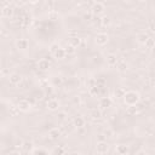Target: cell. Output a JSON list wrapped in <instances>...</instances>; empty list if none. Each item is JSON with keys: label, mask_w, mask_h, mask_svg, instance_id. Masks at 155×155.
Returning a JSON list of instances; mask_svg holds the SVG:
<instances>
[{"label": "cell", "mask_w": 155, "mask_h": 155, "mask_svg": "<svg viewBox=\"0 0 155 155\" xmlns=\"http://www.w3.org/2000/svg\"><path fill=\"white\" fill-rule=\"evenodd\" d=\"M122 99H124V103L126 105H136L140 101V96L136 91H126Z\"/></svg>", "instance_id": "1"}, {"label": "cell", "mask_w": 155, "mask_h": 155, "mask_svg": "<svg viewBox=\"0 0 155 155\" xmlns=\"http://www.w3.org/2000/svg\"><path fill=\"white\" fill-rule=\"evenodd\" d=\"M109 40V36L107 33H98L96 34L94 36V42L98 45V46H104Z\"/></svg>", "instance_id": "2"}, {"label": "cell", "mask_w": 155, "mask_h": 155, "mask_svg": "<svg viewBox=\"0 0 155 155\" xmlns=\"http://www.w3.org/2000/svg\"><path fill=\"white\" fill-rule=\"evenodd\" d=\"M104 10H105V7H104V5L102 2H94L92 8H91V12L94 16H101V15L104 13Z\"/></svg>", "instance_id": "3"}, {"label": "cell", "mask_w": 155, "mask_h": 155, "mask_svg": "<svg viewBox=\"0 0 155 155\" xmlns=\"http://www.w3.org/2000/svg\"><path fill=\"white\" fill-rule=\"evenodd\" d=\"M109 150V144L104 140H99L97 144H96V151L98 154H107Z\"/></svg>", "instance_id": "4"}, {"label": "cell", "mask_w": 155, "mask_h": 155, "mask_svg": "<svg viewBox=\"0 0 155 155\" xmlns=\"http://www.w3.org/2000/svg\"><path fill=\"white\" fill-rule=\"evenodd\" d=\"M111 104H113V99L110 98V97H102V98H99V102H98V105L102 108V109H108V108H110L111 107Z\"/></svg>", "instance_id": "5"}, {"label": "cell", "mask_w": 155, "mask_h": 155, "mask_svg": "<svg viewBox=\"0 0 155 155\" xmlns=\"http://www.w3.org/2000/svg\"><path fill=\"white\" fill-rule=\"evenodd\" d=\"M50 67H51V63L48 62V59H46V58H41V59L38 61V68H39V70H41V71H46V70L50 69Z\"/></svg>", "instance_id": "6"}, {"label": "cell", "mask_w": 155, "mask_h": 155, "mask_svg": "<svg viewBox=\"0 0 155 155\" xmlns=\"http://www.w3.org/2000/svg\"><path fill=\"white\" fill-rule=\"evenodd\" d=\"M46 108H47L48 110H51V111L58 110V108H59V101H57V99H54V98L48 99L47 103H46Z\"/></svg>", "instance_id": "7"}, {"label": "cell", "mask_w": 155, "mask_h": 155, "mask_svg": "<svg viewBox=\"0 0 155 155\" xmlns=\"http://www.w3.org/2000/svg\"><path fill=\"white\" fill-rule=\"evenodd\" d=\"M17 109L21 111H28L30 109V103L28 99H21L17 103Z\"/></svg>", "instance_id": "8"}, {"label": "cell", "mask_w": 155, "mask_h": 155, "mask_svg": "<svg viewBox=\"0 0 155 155\" xmlns=\"http://www.w3.org/2000/svg\"><path fill=\"white\" fill-rule=\"evenodd\" d=\"M61 136H62V131L58 127H53L48 131V138L52 139V140H57Z\"/></svg>", "instance_id": "9"}, {"label": "cell", "mask_w": 155, "mask_h": 155, "mask_svg": "<svg viewBox=\"0 0 155 155\" xmlns=\"http://www.w3.org/2000/svg\"><path fill=\"white\" fill-rule=\"evenodd\" d=\"M28 46H29V42H28V40L24 39V38L18 39V40L16 41V47H17L18 50H21V51H25V50L28 48Z\"/></svg>", "instance_id": "10"}, {"label": "cell", "mask_w": 155, "mask_h": 155, "mask_svg": "<svg viewBox=\"0 0 155 155\" xmlns=\"http://www.w3.org/2000/svg\"><path fill=\"white\" fill-rule=\"evenodd\" d=\"M8 81H10V84H12V85H18V84H21V81H22V76H21L18 73H12V74H10V76H8Z\"/></svg>", "instance_id": "11"}, {"label": "cell", "mask_w": 155, "mask_h": 155, "mask_svg": "<svg viewBox=\"0 0 155 155\" xmlns=\"http://www.w3.org/2000/svg\"><path fill=\"white\" fill-rule=\"evenodd\" d=\"M115 151L119 155H127L130 153V149H128V147L126 144H119V145H116Z\"/></svg>", "instance_id": "12"}, {"label": "cell", "mask_w": 155, "mask_h": 155, "mask_svg": "<svg viewBox=\"0 0 155 155\" xmlns=\"http://www.w3.org/2000/svg\"><path fill=\"white\" fill-rule=\"evenodd\" d=\"M65 56H67V53H65L64 48H61V47H58V48L53 52V57H54L56 59H63Z\"/></svg>", "instance_id": "13"}, {"label": "cell", "mask_w": 155, "mask_h": 155, "mask_svg": "<svg viewBox=\"0 0 155 155\" xmlns=\"http://www.w3.org/2000/svg\"><path fill=\"white\" fill-rule=\"evenodd\" d=\"M73 124L76 128H81L85 126V119L82 116H76L74 120H73Z\"/></svg>", "instance_id": "14"}, {"label": "cell", "mask_w": 155, "mask_h": 155, "mask_svg": "<svg viewBox=\"0 0 155 155\" xmlns=\"http://www.w3.org/2000/svg\"><path fill=\"white\" fill-rule=\"evenodd\" d=\"M117 61H119V59H117L116 54H114V53H109V54L107 56V64H108V65H115Z\"/></svg>", "instance_id": "15"}, {"label": "cell", "mask_w": 155, "mask_h": 155, "mask_svg": "<svg viewBox=\"0 0 155 155\" xmlns=\"http://www.w3.org/2000/svg\"><path fill=\"white\" fill-rule=\"evenodd\" d=\"M12 13H13V10H12V7H10V6H4V7L1 8V15H2L4 17H11Z\"/></svg>", "instance_id": "16"}, {"label": "cell", "mask_w": 155, "mask_h": 155, "mask_svg": "<svg viewBox=\"0 0 155 155\" xmlns=\"http://www.w3.org/2000/svg\"><path fill=\"white\" fill-rule=\"evenodd\" d=\"M148 38H149V35H148L147 33H139V34L137 35V41H138L139 44L144 45V44H145V41L148 40Z\"/></svg>", "instance_id": "17"}, {"label": "cell", "mask_w": 155, "mask_h": 155, "mask_svg": "<svg viewBox=\"0 0 155 155\" xmlns=\"http://www.w3.org/2000/svg\"><path fill=\"white\" fill-rule=\"evenodd\" d=\"M80 42H81V39L80 38H78V36H74V38H70V40H69V45H71V46H74L75 48L80 45Z\"/></svg>", "instance_id": "18"}, {"label": "cell", "mask_w": 155, "mask_h": 155, "mask_svg": "<svg viewBox=\"0 0 155 155\" xmlns=\"http://www.w3.org/2000/svg\"><path fill=\"white\" fill-rule=\"evenodd\" d=\"M115 65L117 67V69H119L120 71H125V70L127 69V63H126L125 61H117Z\"/></svg>", "instance_id": "19"}, {"label": "cell", "mask_w": 155, "mask_h": 155, "mask_svg": "<svg viewBox=\"0 0 155 155\" xmlns=\"http://www.w3.org/2000/svg\"><path fill=\"white\" fill-rule=\"evenodd\" d=\"M29 154H48V151L46 149H41V148H33Z\"/></svg>", "instance_id": "20"}, {"label": "cell", "mask_w": 155, "mask_h": 155, "mask_svg": "<svg viewBox=\"0 0 155 155\" xmlns=\"http://www.w3.org/2000/svg\"><path fill=\"white\" fill-rule=\"evenodd\" d=\"M125 92H126V90H125V88L119 87V88H116V90H115V97H117V98H122V97H124V94H125Z\"/></svg>", "instance_id": "21"}, {"label": "cell", "mask_w": 155, "mask_h": 155, "mask_svg": "<svg viewBox=\"0 0 155 155\" xmlns=\"http://www.w3.org/2000/svg\"><path fill=\"white\" fill-rule=\"evenodd\" d=\"M22 147L24 148V150H25L27 153H30V150L33 149V143H31V142H24Z\"/></svg>", "instance_id": "22"}, {"label": "cell", "mask_w": 155, "mask_h": 155, "mask_svg": "<svg viewBox=\"0 0 155 155\" xmlns=\"http://www.w3.org/2000/svg\"><path fill=\"white\" fill-rule=\"evenodd\" d=\"M144 45H145L148 48H153V47H154V39H153L151 36H149V38H148V40L145 41V44H144Z\"/></svg>", "instance_id": "23"}, {"label": "cell", "mask_w": 155, "mask_h": 155, "mask_svg": "<svg viewBox=\"0 0 155 155\" xmlns=\"http://www.w3.org/2000/svg\"><path fill=\"white\" fill-rule=\"evenodd\" d=\"M64 51H65L67 54H73V53H75V47L71 46V45H68V46L64 48Z\"/></svg>", "instance_id": "24"}, {"label": "cell", "mask_w": 155, "mask_h": 155, "mask_svg": "<svg viewBox=\"0 0 155 155\" xmlns=\"http://www.w3.org/2000/svg\"><path fill=\"white\" fill-rule=\"evenodd\" d=\"M63 84V79L61 78V76H54L53 78V85L54 86H59V85H62Z\"/></svg>", "instance_id": "25"}, {"label": "cell", "mask_w": 155, "mask_h": 155, "mask_svg": "<svg viewBox=\"0 0 155 155\" xmlns=\"http://www.w3.org/2000/svg\"><path fill=\"white\" fill-rule=\"evenodd\" d=\"M64 153H65V149L62 147H57L52 150V154H64Z\"/></svg>", "instance_id": "26"}, {"label": "cell", "mask_w": 155, "mask_h": 155, "mask_svg": "<svg viewBox=\"0 0 155 155\" xmlns=\"http://www.w3.org/2000/svg\"><path fill=\"white\" fill-rule=\"evenodd\" d=\"M127 113H128L130 115H132V114H136V113H137V108H136V105H128Z\"/></svg>", "instance_id": "27"}, {"label": "cell", "mask_w": 155, "mask_h": 155, "mask_svg": "<svg viewBox=\"0 0 155 155\" xmlns=\"http://www.w3.org/2000/svg\"><path fill=\"white\" fill-rule=\"evenodd\" d=\"M91 116L93 117V119H98V117H101V111L99 110H97V109H94V110H92L91 111Z\"/></svg>", "instance_id": "28"}, {"label": "cell", "mask_w": 155, "mask_h": 155, "mask_svg": "<svg viewBox=\"0 0 155 155\" xmlns=\"http://www.w3.org/2000/svg\"><path fill=\"white\" fill-rule=\"evenodd\" d=\"M65 117H67V113H64V111H61V113H58V115H57V119H58L59 121L65 120Z\"/></svg>", "instance_id": "29"}, {"label": "cell", "mask_w": 155, "mask_h": 155, "mask_svg": "<svg viewBox=\"0 0 155 155\" xmlns=\"http://www.w3.org/2000/svg\"><path fill=\"white\" fill-rule=\"evenodd\" d=\"M109 23H110V18L109 17H103L102 18V24L103 25H108Z\"/></svg>", "instance_id": "30"}, {"label": "cell", "mask_w": 155, "mask_h": 155, "mask_svg": "<svg viewBox=\"0 0 155 155\" xmlns=\"http://www.w3.org/2000/svg\"><path fill=\"white\" fill-rule=\"evenodd\" d=\"M57 48H58V45H52V46H51V52L53 53V52H54Z\"/></svg>", "instance_id": "31"}, {"label": "cell", "mask_w": 155, "mask_h": 155, "mask_svg": "<svg viewBox=\"0 0 155 155\" xmlns=\"http://www.w3.org/2000/svg\"><path fill=\"white\" fill-rule=\"evenodd\" d=\"M149 28H150V31H154V30H155V29H154V24H153V23H150V27H149Z\"/></svg>", "instance_id": "32"}, {"label": "cell", "mask_w": 155, "mask_h": 155, "mask_svg": "<svg viewBox=\"0 0 155 155\" xmlns=\"http://www.w3.org/2000/svg\"><path fill=\"white\" fill-rule=\"evenodd\" d=\"M28 1H29L30 4H36V2L39 1V0H28Z\"/></svg>", "instance_id": "33"}, {"label": "cell", "mask_w": 155, "mask_h": 155, "mask_svg": "<svg viewBox=\"0 0 155 155\" xmlns=\"http://www.w3.org/2000/svg\"><path fill=\"white\" fill-rule=\"evenodd\" d=\"M138 1H140V2H143V1H147V0H138Z\"/></svg>", "instance_id": "34"}, {"label": "cell", "mask_w": 155, "mask_h": 155, "mask_svg": "<svg viewBox=\"0 0 155 155\" xmlns=\"http://www.w3.org/2000/svg\"><path fill=\"white\" fill-rule=\"evenodd\" d=\"M52 1H56V0H52Z\"/></svg>", "instance_id": "35"}]
</instances>
